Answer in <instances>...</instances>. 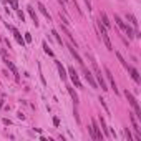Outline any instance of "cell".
I'll return each mask as SVG.
<instances>
[{
  "mask_svg": "<svg viewBox=\"0 0 141 141\" xmlns=\"http://www.w3.org/2000/svg\"><path fill=\"white\" fill-rule=\"evenodd\" d=\"M115 22H116V25H118V27H120L121 30H123V32L126 33V35H128V38H133V37H134V30H133L131 27H129L128 23H125V22L121 20V17H120V15H116V13H115Z\"/></svg>",
  "mask_w": 141,
  "mask_h": 141,
  "instance_id": "1",
  "label": "cell"
},
{
  "mask_svg": "<svg viewBox=\"0 0 141 141\" xmlns=\"http://www.w3.org/2000/svg\"><path fill=\"white\" fill-rule=\"evenodd\" d=\"M4 61H5V65H7L8 68L12 70V73H13V75H15V80H18V70H17V68H15V65H13L12 61H10V60L7 58V53H5V52H4Z\"/></svg>",
  "mask_w": 141,
  "mask_h": 141,
  "instance_id": "7",
  "label": "cell"
},
{
  "mask_svg": "<svg viewBox=\"0 0 141 141\" xmlns=\"http://www.w3.org/2000/svg\"><path fill=\"white\" fill-rule=\"evenodd\" d=\"M98 30H100V35H101V40L105 42L106 45V48L108 50H113V45H111V40H110V37H108V32H106V27L101 22H98Z\"/></svg>",
  "mask_w": 141,
  "mask_h": 141,
  "instance_id": "3",
  "label": "cell"
},
{
  "mask_svg": "<svg viewBox=\"0 0 141 141\" xmlns=\"http://www.w3.org/2000/svg\"><path fill=\"white\" fill-rule=\"evenodd\" d=\"M68 93H70V96L73 98V101H75V103H78V95L75 93V90H73V88H70V86H68Z\"/></svg>",
  "mask_w": 141,
  "mask_h": 141,
  "instance_id": "19",
  "label": "cell"
},
{
  "mask_svg": "<svg viewBox=\"0 0 141 141\" xmlns=\"http://www.w3.org/2000/svg\"><path fill=\"white\" fill-rule=\"evenodd\" d=\"M43 50H45V53H47V55L53 56V52L50 50V47H48V43H47V42H43Z\"/></svg>",
  "mask_w": 141,
  "mask_h": 141,
  "instance_id": "20",
  "label": "cell"
},
{
  "mask_svg": "<svg viewBox=\"0 0 141 141\" xmlns=\"http://www.w3.org/2000/svg\"><path fill=\"white\" fill-rule=\"evenodd\" d=\"M126 20L131 23V27H133L134 30H138V20H136V17H134L133 13H126Z\"/></svg>",
  "mask_w": 141,
  "mask_h": 141,
  "instance_id": "12",
  "label": "cell"
},
{
  "mask_svg": "<svg viewBox=\"0 0 141 141\" xmlns=\"http://www.w3.org/2000/svg\"><path fill=\"white\" fill-rule=\"evenodd\" d=\"M17 15H18V18H20L22 22L25 20V15H23V12H22V10H18V12H17Z\"/></svg>",
  "mask_w": 141,
  "mask_h": 141,
  "instance_id": "24",
  "label": "cell"
},
{
  "mask_svg": "<svg viewBox=\"0 0 141 141\" xmlns=\"http://www.w3.org/2000/svg\"><path fill=\"white\" fill-rule=\"evenodd\" d=\"M68 48H70V53H72V55H73V56H75V60H77V61H78V63H80V65H81V66H83V65H85V61H83V58H81V56H80V55H78V52H77V48H75V47H73V45H70Z\"/></svg>",
  "mask_w": 141,
  "mask_h": 141,
  "instance_id": "10",
  "label": "cell"
},
{
  "mask_svg": "<svg viewBox=\"0 0 141 141\" xmlns=\"http://www.w3.org/2000/svg\"><path fill=\"white\" fill-rule=\"evenodd\" d=\"M129 120H131V125H133V128L136 129L138 133H139L141 128H139V125H138V121H136V118H134V115H129Z\"/></svg>",
  "mask_w": 141,
  "mask_h": 141,
  "instance_id": "16",
  "label": "cell"
},
{
  "mask_svg": "<svg viewBox=\"0 0 141 141\" xmlns=\"http://www.w3.org/2000/svg\"><path fill=\"white\" fill-rule=\"evenodd\" d=\"M100 101H101V106H103V108H105L106 111H108V106H106V101H105V100H101V98H100Z\"/></svg>",
  "mask_w": 141,
  "mask_h": 141,
  "instance_id": "26",
  "label": "cell"
},
{
  "mask_svg": "<svg viewBox=\"0 0 141 141\" xmlns=\"http://www.w3.org/2000/svg\"><path fill=\"white\" fill-rule=\"evenodd\" d=\"M15 2H17V0H15Z\"/></svg>",
  "mask_w": 141,
  "mask_h": 141,
  "instance_id": "28",
  "label": "cell"
},
{
  "mask_svg": "<svg viewBox=\"0 0 141 141\" xmlns=\"http://www.w3.org/2000/svg\"><path fill=\"white\" fill-rule=\"evenodd\" d=\"M25 42H28V43L32 42V35L30 33H25Z\"/></svg>",
  "mask_w": 141,
  "mask_h": 141,
  "instance_id": "25",
  "label": "cell"
},
{
  "mask_svg": "<svg viewBox=\"0 0 141 141\" xmlns=\"http://www.w3.org/2000/svg\"><path fill=\"white\" fill-rule=\"evenodd\" d=\"M27 10H28V13H30V17H32V20H33V23H35V27H37V25H38V18H37L35 12H33V8H32V7H27Z\"/></svg>",
  "mask_w": 141,
  "mask_h": 141,
  "instance_id": "17",
  "label": "cell"
},
{
  "mask_svg": "<svg viewBox=\"0 0 141 141\" xmlns=\"http://www.w3.org/2000/svg\"><path fill=\"white\" fill-rule=\"evenodd\" d=\"M52 35H53V37H55V40H56V42H58V43H60V45H61V37H60V35H58V33H56V30H52Z\"/></svg>",
  "mask_w": 141,
  "mask_h": 141,
  "instance_id": "22",
  "label": "cell"
},
{
  "mask_svg": "<svg viewBox=\"0 0 141 141\" xmlns=\"http://www.w3.org/2000/svg\"><path fill=\"white\" fill-rule=\"evenodd\" d=\"M56 66H58V73H60V78H61V80H66V72H65L63 65H61L60 61H56Z\"/></svg>",
  "mask_w": 141,
  "mask_h": 141,
  "instance_id": "14",
  "label": "cell"
},
{
  "mask_svg": "<svg viewBox=\"0 0 141 141\" xmlns=\"http://www.w3.org/2000/svg\"><path fill=\"white\" fill-rule=\"evenodd\" d=\"M38 10H40V12L43 13V17H45V18H47V20L50 22V13L47 12V8H45V5H43V4H38Z\"/></svg>",
  "mask_w": 141,
  "mask_h": 141,
  "instance_id": "15",
  "label": "cell"
},
{
  "mask_svg": "<svg viewBox=\"0 0 141 141\" xmlns=\"http://www.w3.org/2000/svg\"><path fill=\"white\" fill-rule=\"evenodd\" d=\"M53 125L58 126V125H60V120H58V118H53Z\"/></svg>",
  "mask_w": 141,
  "mask_h": 141,
  "instance_id": "27",
  "label": "cell"
},
{
  "mask_svg": "<svg viewBox=\"0 0 141 141\" xmlns=\"http://www.w3.org/2000/svg\"><path fill=\"white\" fill-rule=\"evenodd\" d=\"M125 134H126V138H128V141L133 139V136H131V133H129V129H128V128H125Z\"/></svg>",
  "mask_w": 141,
  "mask_h": 141,
  "instance_id": "23",
  "label": "cell"
},
{
  "mask_svg": "<svg viewBox=\"0 0 141 141\" xmlns=\"http://www.w3.org/2000/svg\"><path fill=\"white\" fill-rule=\"evenodd\" d=\"M91 65H93V68H95V73H96V83H98V86H100L101 90H108V86H106V83H105V80H103V75H101V70L98 68V65H96V61L91 58Z\"/></svg>",
  "mask_w": 141,
  "mask_h": 141,
  "instance_id": "4",
  "label": "cell"
},
{
  "mask_svg": "<svg viewBox=\"0 0 141 141\" xmlns=\"http://www.w3.org/2000/svg\"><path fill=\"white\" fill-rule=\"evenodd\" d=\"M105 75H106V78H108L110 85H111V90H113V91H115V93H118L116 83H115V78H113V75H111V72H110V68H106V66H105Z\"/></svg>",
  "mask_w": 141,
  "mask_h": 141,
  "instance_id": "8",
  "label": "cell"
},
{
  "mask_svg": "<svg viewBox=\"0 0 141 141\" xmlns=\"http://www.w3.org/2000/svg\"><path fill=\"white\" fill-rule=\"evenodd\" d=\"M125 96H126V100L129 101V105L133 106V110H134V115H136V118H138V120H141V108H139V105H138L136 98H134L133 95H131V91H128V90L125 91Z\"/></svg>",
  "mask_w": 141,
  "mask_h": 141,
  "instance_id": "2",
  "label": "cell"
},
{
  "mask_svg": "<svg viewBox=\"0 0 141 141\" xmlns=\"http://www.w3.org/2000/svg\"><path fill=\"white\" fill-rule=\"evenodd\" d=\"M98 121H100V125H101V129L105 131V134L108 136V128H106V123H105V120L101 118V115H100V118H98Z\"/></svg>",
  "mask_w": 141,
  "mask_h": 141,
  "instance_id": "18",
  "label": "cell"
},
{
  "mask_svg": "<svg viewBox=\"0 0 141 141\" xmlns=\"http://www.w3.org/2000/svg\"><path fill=\"white\" fill-rule=\"evenodd\" d=\"M126 70H128L129 72V75H131V78H133L134 81H136V83H139V73H138V70L136 68H133V66H126Z\"/></svg>",
  "mask_w": 141,
  "mask_h": 141,
  "instance_id": "11",
  "label": "cell"
},
{
  "mask_svg": "<svg viewBox=\"0 0 141 141\" xmlns=\"http://www.w3.org/2000/svg\"><path fill=\"white\" fill-rule=\"evenodd\" d=\"M68 75H70V78H72V81L75 83V86H77V88H81V81H80V78H78V75H77V72H75L73 66L68 68Z\"/></svg>",
  "mask_w": 141,
  "mask_h": 141,
  "instance_id": "5",
  "label": "cell"
},
{
  "mask_svg": "<svg viewBox=\"0 0 141 141\" xmlns=\"http://www.w3.org/2000/svg\"><path fill=\"white\" fill-rule=\"evenodd\" d=\"M91 129H93V133H95V138H96V139H103V138H105L103 133H101V128L96 125V121H95V120L91 121Z\"/></svg>",
  "mask_w": 141,
  "mask_h": 141,
  "instance_id": "9",
  "label": "cell"
},
{
  "mask_svg": "<svg viewBox=\"0 0 141 141\" xmlns=\"http://www.w3.org/2000/svg\"><path fill=\"white\" fill-rule=\"evenodd\" d=\"M83 72H85V78H86L88 83L91 85V88H98V83H96V80H95V77H93V73L90 72L88 68H83Z\"/></svg>",
  "mask_w": 141,
  "mask_h": 141,
  "instance_id": "6",
  "label": "cell"
},
{
  "mask_svg": "<svg viewBox=\"0 0 141 141\" xmlns=\"http://www.w3.org/2000/svg\"><path fill=\"white\" fill-rule=\"evenodd\" d=\"M116 58H118V60L121 61V65H123V66H125V68H126V66H128V63H126V61H125V58H123V56H121V53H120V52H116Z\"/></svg>",
  "mask_w": 141,
  "mask_h": 141,
  "instance_id": "21",
  "label": "cell"
},
{
  "mask_svg": "<svg viewBox=\"0 0 141 141\" xmlns=\"http://www.w3.org/2000/svg\"><path fill=\"white\" fill-rule=\"evenodd\" d=\"M100 20H101V23L105 25L106 28H110V27H111V23H110V18H108V15H106L105 12H101V13H100Z\"/></svg>",
  "mask_w": 141,
  "mask_h": 141,
  "instance_id": "13",
  "label": "cell"
}]
</instances>
